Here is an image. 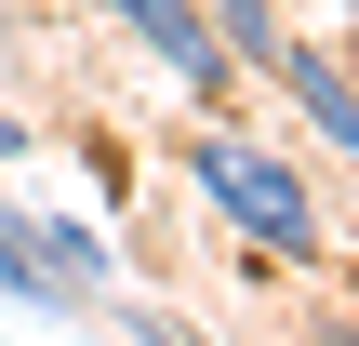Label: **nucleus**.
Listing matches in <instances>:
<instances>
[{
    "instance_id": "obj_1",
    "label": "nucleus",
    "mask_w": 359,
    "mask_h": 346,
    "mask_svg": "<svg viewBox=\"0 0 359 346\" xmlns=\"http://www.w3.org/2000/svg\"><path fill=\"white\" fill-rule=\"evenodd\" d=\"M173 160H187V200H200L240 253H280V267H320V253H333L320 187H306V160H293V147H253V133H213V120H200Z\"/></svg>"
},
{
    "instance_id": "obj_2",
    "label": "nucleus",
    "mask_w": 359,
    "mask_h": 346,
    "mask_svg": "<svg viewBox=\"0 0 359 346\" xmlns=\"http://www.w3.org/2000/svg\"><path fill=\"white\" fill-rule=\"evenodd\" d=\"M107 27H120L160 80H187V107L240 93V67H226V40H213V13H200V0H107Z\"/></svg>"
},
{
    "instance_id": "obj_3",
    "label": "nucleus",
    "mask_w": 359,
    "mask_h": 346,
    "mask_svg": "<svg viewBox=\"0 0 359 346\" xmlns=\"http://www.w3.org/2000/svg\"><path fill=\"white\" fill-rule=\"evenodd\" d=\"M266 93H293V120H306L333 160H359V67H346V53H320V40H280V53H266Z\"/></svg>"
},
{
    "instance_id": "obj_4",
    "label": "nucleus",
    "mask_w": 359,
    "mask_h": 346,
    "mask_svg": "<svg viewBox=\"0 0 359 346\" xmlns=\"http://www.w3.org/2000/svg\"><path fill=\"white\" fill-rule=\"evenodd\" d=\"M27 240H40V267H53L80 307H107V293H120V240H107L93 213H27Z\"/></svg>"
},
{
    "instance_id": "obj_5",
    "label": "nucleus",
    "mask_w": 359,
    "mask_h": 346,
    "mask_svg": "<svg viewBox=\"0 0 359 346\" xmlns=\"http://www.w3.org/2000/svg\"><path fill=\"white\" fill-rule=\"evenodd\" d=\"M0 307H27V320H93L53 267H40V240H27V200H0Z\"/></svg>"
},
{
    "instance_id": "obj_6",
    "label": "nucleus",
    "mask_w": 359,
    "mask_h": 346,
    "mask_svg": "<svg viewBox=\"0 0 359 346\" xmlns=\"http://www.w3.org/2000/svg\"><path fill=\"white\" fill-rule=\"evenodd\" d=\"M200 13H213V40H226V67H240V80H266V53L293 40V13H280V0H200Z\"/></svg>"
},
{
    "instance_id": "obj_7",
    "label": "nucleus",
    "mask_w": 359,
    "mask_h": 346,
    "mask_svg": "<svg viewBox=\"0 0 359 346\" xmlns=\"http://www.w3.org/2000/svg\"><path fill=\"white\" fill-rule=\"evenodd\" d=\"M107 307H120V293H107ZM120 333H133V346H187L173 320H147V307H120Z\"/></svg>"
},
{
    "instance_id": "obj_8",
    "label": "nucleus",
    "mask_w": 359,
    "mask_h": 346,
    "mask_svg": "<svg viewBox=\"0 0 359 346\" xmlns=\"http://www.w3.org/2000/svg\"><path fill=\"white\" fill-rule=\"evenodd\" d=\"M27 147H40V133H27V120H13V107H0V160H27Z\"/></svg>"
},
{
    "instance_id": "obj_9",
    "label": "nucleus",
    "mask_w": 359,
    "mask_h": 346,
    "mask_svg": "<svg viewBox=\"0 0 359 346\" xmlns=\"http://www.w3.org/2000/svg\"><path fill=\"white\" fill-rule=\"evenodd\" d=\"M320 346H359V320H320Z\"/></svg>"
}]
</instances>
